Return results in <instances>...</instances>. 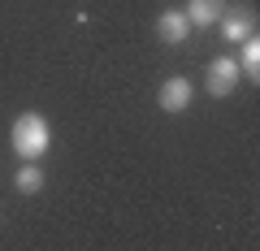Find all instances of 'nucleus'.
<instances>
[{"label": "nucleus", "mask_w": 260, "mask_h": 251, "mask_svg": "<svg viewBox=\"0 0 260 251\" xmlns=\"http://www.w3.org/2000/svg\"><path fill=\"white\" fill-rule=\"evenodd\" d=\"M13 186H18L22 195H39L44 191V165L39 160H22V169L13 173Z\"/></svg>", "instance_id": "nucleus-8"}, {"label": "nucleus", "mask_w": 260, "mask_h": 251, "mask_svg": "<svg viewBox=\"0 0 260 251\" xmlns=\"http://www.w3.org/2000/svg\"><path fill=\"white\" fill-rule=\"evenodd\" d=\"M186 22H191V30L195 26H217L221 22V13H225V0H186Z\"/></svg>", "instance_id": "nucleus-6"}, {"label": "nucleus", "mask_w": 260, "mask_h": 251, "mask_svg": "<svg viewBox=\"0 0 260 251\" xmlns=\"http://www.w3.org/2000/svg\"><path fill=\"white\" fill-rule=\"evenodd\" d=\"M186 35H191V22H186V13L182 9H165L156 18V39L160 44H186Z\"/></svg>", "instance_id": "nucleus-5"}, {"label": "nucleus", "mask_w": 260, "mask_h": 251, "mask_svg": "<svg viewBox=\"0 0 260 251\" xmlns=\"http://www.w3.org/2000/svg\"><path fill=\"white\" fill-rule=\"evenodd\" d=\"M221 35L230 39V44H243L247 35H256V13L247 9V5H225V13H221Z\"/></svg>", "instance_id": "nucleus-2"}, {"label": "nucleus", "mask_w": 260, "mask_h": 251, "mask_svg": "<svg viewBox=\"0 0 260 251\" xmlns=\"http://www.w3.org/2000/svg\"><path fill=\"white\" fill-rule=\"evenodd\" d=\"M239 74H247L251 87L260 83V39H256V35H247V39L239 44Z\"/></svg>", "instance_id": "nucleus-7"}, {"label": "nucleus", "mask_w": 260, "mask_h": 251, "mask_svg": "<svg viewBox=\"0 0 260 251\" xmlns=\"http://www.w3.org/2000/svg\"><path fill=\"white\" fill-rule=\"evenodd\" d=\"M191 100H195V87L186 83V78H165L160 91H156V104L165 113H186V109H191Z\"/></svg>", "instance_id": "nucleus-4"}, {"label": "nucleus", "mask_w": 260, "mask_h": 251, "mask_svg": "<svg viewBox=\"0 0 260 251\" xmlns=\"http://www.w3.org/2000/svg\"><path fill=\"white\" fill-rule=\"evenodd\" d=\"M9 148L18 160H44V152L52 148V126L44 113H22L9 126Z\"/></svg>", "instance_id": "nucleus-1"}, {"label": "nucleus", "mask_w": 260, "mask_h": 251, "mask_svg": "<svg viewBox=\"0 0 260 251\" xmlns=\"http://www.w3.org/2000/svg\"><path fill=\"white\" fill-rule=\"evenodd\" d=\"M239 61L234 56H217L213 65H208V95H217V100H225V95H234V87H239Z\"/></svg>", "instance_id": "nucleus-3"}]
</instances>
